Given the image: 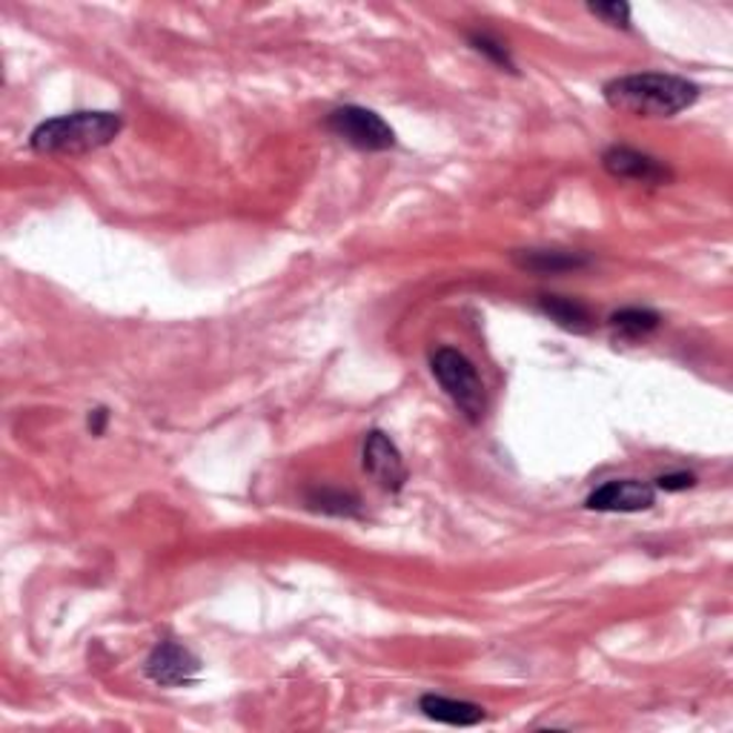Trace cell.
Here are the masks:
<instances>
[{"label":"cell","mask_w":733,"mask_h":733,"mask_svg":"<svg viewBox=\"0 0 733 733\" xmlns=\"http://www.w3.org/2000/svg\"><path fill=\"white\" fill-rule=\"evenodd\" d=\"M431 370L442 390L453 399V404L470 422H481V416H485V384H481L472 361L465 353L453 350V347H442L433 353Z\"/></svg>","instance_id":"3957f363"},{"label":"cell","mask_w":733,"mask_h":733,"mask_svg":"<svg viewBox=\"0 0 733 733\" xmlns=\"http://www.w3.org/2000/svg\"><path fill=\"white\" fill-rule=\"evenodd\" d=\"M147 677L161 688H183L201 673V659L178 641H161L147 659Z\"/></svg>","instance_id":"5b68a950"},{"label":"cell","mask_w":733,"mask_h":733,"mask_svg":"<svg viewBox=\"0 0 733 733\" xmlns=\"http://www.w3.org/2000/svg\"><path fill=\"white\" fill-rule=\"evenodd\" d=\"M106 418H109V413H106V410H92V413H89V431H92V436H100V433H104Z\"/></svg>","instance_id":"e0dca14e"},{"label":"cell","mask_w":733,"mask_h":733,"mask_svg":"<svg viewBox=\"0 0 733 733\" xmlns=\"http://www.w3.org/2000/svg\"><path fill=\"white\" fill-rule=\"evenodd\" d=\"M539 310H542L550 321H556V325L567 332H591L593 330L591 310H587L585 304L573 301V298L542 296L539 298Z\"/></svg>","instance_id":"30bf717a"},{"label":"cell","mask_w":733,"mask_h":733,"mask_svg":"<svg viewBox=\"0 0 733 733\" xmlns=\"http://www.w3.org/2000/svg\"><path fill=\"white\" fill-rule=\"evenodd\" d=\"M587 12L596 14V18H602V21L610 23V26H622V29L630 26V7H628V3H591V7H587Z\"/></svg>","instance_id":"9a60e30c"},{"label":"cell","mask_w":733,"mask_h":733,"mask_svg":"<svg viewBox=\"0 0 733 733\" xmlns=\"http://www.w3.org/2000/svg\"><path fill=\"white\" fill-rule=\"evenodd\" d=\"M364 470L370 472V476L379 481L381 490H387V493H399L404 481H407V467H404L402 453L393 445V438L381 431L366 433Z\"/></svg>","instance_id":"8992f818"},{"label":"cell","mask_w":733,"mask_h":733,"mask_svg":"<svg viewBox=\"0 0 733 733\" xmlns=\"http://www.w3.org/2000/svg\"><path fill=\"white\" fill-rule=\"evenodd\" d=\"M697 84L677 75H662V72L625 75L605 84L607 106L634 118H670L697 104Z\"/></svg>","instance_id":"6da1fadb"},{"label":"cell","mask_w":733,"mask_h":733,"mask_svg":"<svg viewBox=\"0 0 733 733\" xmlns=\"http://www.w3.org/2000/svg\"><path fill=\"white\" fill-rule=\"evenodd\" d=\"M659 312L654 310H641V307H628V310H619L610 316V325L614 330H619L622 336H628V339H639V336H648L659 327Z\"/></svg>","instance_id":"7c38bea8"},{"label":"cell","mask_w":733,"mask_h":733,"mask_svg":"<svg viewBox=\"0 0 733 733\" xmlns=\"http://www.w3.org/2000/svg\"><path fill=\"white\" fill-rule=\"evenodd\" d=\"M470 43H472V50L481 52V55H485V57H490V61H493L496 66H501V70H508V72H516L513 57L508 55V50H504V43L496 41L493 35H487V32H472Z\"/></svg>","instance_id":"5bb4252c"},{"label":"cell","mask_w":733,"mask_h":733,"mask_svg":"<svg viewBox=\"0 0 733 733\" xmlns=\"http://www.w3.org/2000/svg\"><path fill=\"white\" fill-rule=\"evenodd\" d=\"M327 129L339 135L350 147L364 149V152H384L395 144V132L381 115L364 106H339L327 118Z\"/></svg>","instance_id":"277c9868"},{"label":"cell","mask_w":733,"mask_h":733,"mask_svg":"<svg viewBox=\"0 0 733 733\" xmlns=\"http://www.w3.org/2000/svg\"><path fill=\"white\" fill-rule=\"evenodd\" d=\"M656 487L645 485L636 479L607 481L599 490L587 496V508L599 510V513H639V510L654 508Z\"/></svg>","instance_id":"52a82bcc"},{"label":"cell","mask_w":733,"mask_h":733,"mask_svg":"<svg viewBox=\"0 0 733 733\" xmlns=\"http://www.w3.org/2000/svg\"><path fill=\"white\" fill-rule=\"evenodd\" d=\"M124 127L118 113H72L43 120L29 147L46 158H78L115 141Z\"/></svg>","instance_id":"7a4b0ae2"},{"label":"cell","mask_w":733,"mask_h":733,"mask_svg":"<svg viewBox=\"0 0 733 733\" xmlns=\"http://www.w3.org/2000/svg\"><path fill=\"white\" fill-rule=\"evenodd\" d=\"M312 510H321V513L330 516H359L361 513V501L353 493H341V490H330V487H321V490H312L307 496Z\"/></svg>","instance_id":"4fadbf2b"},{"label":"cell","mask_w":733,"mask_h":733,"mask_svg":"<svg viewBox=\"0 0 733 733\" xmlns=\"http://www.w3.org/2000/svg\"><path fill=\"white\" fill-rule=\"evenodd\" d=\"M697 485L691 472H668V476H659L656 479V490H665V493H677V490H688V487Z\"/></svg>","instance_id":"2e32d148"},{"label":"cell","mask_w":733,"mask_h":733,"mask_svg":"<svg viewBox=\"0 0 733 733\" xmlns=\"http://www.w3.org/2000/svg\"><path fill=\"white\" fill-rule=\"evenodd\" d=\"M418 708L427 720L442 722V725H453V727H470L479 725L485 720V711L479 705H472V702H461V699H447V697H436V693H427V697L418 699Z\"/></svg>","instance_id":"9c48e42d"},{"label":"cell","mask_w":733,"mask_h":733,"mask_svg":"<svg viewBox=\"0 0 733 733\" xmlns=\"http://www.w3.org/2000/svg\"><path fill=\"white\" fill-rule=\"evenodd\" d=\"M602 163H605V170L610 172V176L622 178V181H636V183L670 181V170L662 161H656V158L645 156V152H636V149L628 147L607 149L605 156H602Z\"/></svg>","instance_id":"ba28073f"},{"label":"cell","mask_w":733,"mask_h":733,"mask_svg":"<svg viewBox=\"0 0 733 733\" xmlns=\"http://www.w3.org/2000/svg\"><path fill=\"white\" fill-rule=\"evenodd\" d=\"M519 267L533 269L542 275H559V273H573V269L587 267V258L578 253H559V249H524L516 253Z\"/></svg>","instance_id":"8fae6325"}]
</instances>
